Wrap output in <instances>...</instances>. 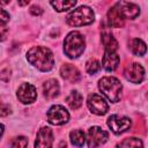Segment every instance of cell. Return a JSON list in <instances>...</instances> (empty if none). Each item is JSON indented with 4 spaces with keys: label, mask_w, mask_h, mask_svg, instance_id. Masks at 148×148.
Returning a JSON list of instances; mask_svg holds the SVG:
<instances>
[{
    "label": "cell",
    "mask_w": 148,
    "mask_h": 148,
    "mask_svg": "<svg viewBox=\"0 0 148 148\" xmlns=\"http://www.w3.org/2000/svg\"><path fill=\"white\" fill-rule=\"evenodd\" d=\"M101 40L104 45V51L116 52L118 50V42L110 31H103L101 35Z\"/></svg>",
    "instance_id": "cell-17"
},
{
    "label": "cell",
    "mask_w": 148,
    "mask_h": 148,
    "mask_svg": "<svg viewBox=\"0 0 148 148\" xmlns=\"http://www.w3.org/2000/svg\"><path fill=\"white\" fill-rule=\"evenodd\" d=\"M28 146V139L23 135L15 136L10 141V148H25Z\"/></svg>",
    "instance_id": "cell-24"
},
{
    "label": "cell",
    "mask_w": 148,
    "mask_h": 148,
    "mask_svg": "<svg viewBox=\"0 0 148 148\" xmlns=\"http://www.w3.org/2000/svg\"><path fill=\"white\" fill-rule=\"evenodd\" d=\"M50 5L57 10V12H66L71 8H73L75 5H76V1L75 0H72V1H67V0H56V1H51Z\"/></svg>",
    "instance_id": "cell-22"
},
{
    "label": "cell",
    "mask_w": 148,
    "mask_h": 148,
    "mask_svg": "<svg viewBox=\"0 0 148 148\" xmlns=\"http://www.w3.org/2000/svg\"><path fill=\"white\" fill-rule=\"evenodd\" d=\"M16 96L18 98V101L23 104H31L36 101L37 98V91L35 86H32L31 83L24 82L22 83L16 91Z\"/></svg>",
    "instance_id": "cell-10"
},
{
    "label": "cell",
    "mask_w": 148,
    "mask_h": 148,
    "mask_svg": "<svg viewBox=\"0 0 148 148\" xmlns=\"http://www.w3.org/2000/svg\"><path fill=\"white\" fill-rule=\"evenodd\" d=\"M106 124L111 132L114 134H121L126 131H128L132 126V120L128 117L119 116V114H112L108 118Z\"/></svg>",
    "instance_id": "cell-7"
},
{
    "label": "cell",
    "mask_w": 148,
    "mask_h": 148,
    "mask_svg": "<svg viewBox=\"0 0 148 148\" xmlns=\"http://www.w3.org/2000/svg\"><path fill=\"white\" fill-rule=\"evenodd\" d=\"M130 49L135 56H139V57L145 56V53L147 52V45L140 38H133L130 43Z\"/></svg>",
    "instance_id": "cell-19"
},
{
    "label": "cell",
    "mask_w": 148,
    "mask_h": 148,
    "mask_svg": "<svg viewBox=\"0 0 148 148\" xmlns=\"http://www.w3.org/2000/svg\"><path fill=\"white\" fill-rule=\"evenodd\" d=\"M116 148H143V143L139 138L131 136L124 139L120 143L117 145Z\"/></svg>",
    "instance_id": "cell-21"
},
{
    "label": "cell",
    "mask_w": 148,
    "mask_h": 148,
    "mask_svg": "<svg viewBox=\"0 0 148 148\" xmlns=\"http://www.w3.org/2000/svg\"><path fill=\"white\" fill-rule=\"evenodd\" d=\"M29 1H18V5L20 6H24V5H28Z\"/></svg>",
    "instance_id": "cell-29"
},
{
    "label": "cell",
    "mask_w": 148,
    "mask_h": 148,
    "mask_svg": "<svg viewBox=\"0 0 148 148\" xmlns=\"http://www.w3.org/2000/svg\"><path fill=\"white\" fill-rule=\"evenodd\" d=\"M98 89L109 101L117 103L120 99L123 86L120 81L114 76H103L98 81Z\"/></svg>",
    "instance_id": "cell-3"
},
{
    "label": "cell",
    "mask_w": 148,
    "mask_h": 148,
    "mask_svg": "<svg viewBox=\"0 0 148 148\" xmlns=\"http://www.w3.org/2000/svg\"><path fill=\"white\" fill-rule=\"evenodd\" d=\"M60 75L62 76V79H65L66 81H68L71 83H75L81 79L80 71L75 66H73L71 64H65V65L61 66Z\"/></svg>",
    "instance_id": "cell-13"
},
{
    "label": "cell",
    "mask_w": 148,
    "mask_h": 148,
    "mask_svg": "<svg viewBox=\"0 0 148 148\" xmlns=\"http://www.w3.org/2000/svg\"><path fill=\"white\" fill-rule=\"evenodd\" d=\"M86 47V40L81 32L71 31L64 40V52L71 59L79 58Z\"/></svg>",
    "instance_id": "cell-2"
},
{
    "label": "cell",
    "mask_w": 148,
    "mask_h": 148,
    "mask_svg": "<svg viewBox=\"0 0 148 148\" xmlns=\"http://www.w3.org/2000/svg\"><path fill=\"white\" fill-rule=\"evenodd\" d=\"M9 113H12V109L8 105L2 104V106H1V117H5V116H7Z\"/></svg>",
    "instance_id": "cell-27"
},
{
    "label": "cell",
    "mask_w": 148,
    "mask_h": 148,
    "mask_svg": "<svg viewBox=\"0 0 148 148\" xmlns=\"http://www.w3.org/2000/svg\"><path fill=\"white\" fill-rule=\"evenodd\" d=\"M147 97H148V94H147Z\"/></svg>",
    "instance_id": "cell-30"
},
{
    "label": "cell",
    "mask_w": 148,
    "mask_h": 148,
    "mask_svg": "<svg viewBox=\"0 0 148 148\" xmlns=\"http://www.w3.org/2000/svg\"><path fill=\"white\" fill-rule=\"evenodd\" d=\"M27 60L37 69L49 72L53 68L54 57L50 49L45 46H34L27 52Z\"/></svg>",
    "instance_id": "cell-1"
},
{
    "label": "cell",
    "mask_w": 148,
    "mask_h": 148,
    "mask_svg": "<svg viewBox=\"0 0 148 148\" xmlns=\"http://www.w3.org/2000/svg\"><path fill=\"white\" fill-rule=\"evenodd\" d=\"M95 20L94 10L88 6H80L76 9L72 10L67 17L66 22L71 27H83L91 24Z\"/></svg>",
    "instance_id": "cell-4"
},
{
    "label": "cell",
    "mask_w": 148,
    "mask_h": 148,
    "mask_svg": "<svg viewBox=\"0 0 148 148\" xmlns=\"http://www.w3.org/2000/svg\"><path fill=\"white\" fill-rule=\"evenodd\" d=\"M43 92H44L45 98H47V99L56 98L60 92L59 82L56 79H50V80L45 81L43 84Z\"/></svg>",
    "instance_id": "cell-16"
},
{
    "label": "cell",
    "mask_w": 148,
    "mask_h": 148,
    "mask_svg": "<svg viewBox=\"0 0 148 148\" xmlns=\"http://www.w3.org/2000/svg\"><path fill=\"white\" fill-rule=\"evenodd\" d=\"M116 8L119 10V13L123 15L125 20H134L140 14V7L133 2L127 1H118L114 3Z\"/></svg>",
    "instance_id": "cell-11"
},
{
    "label": "cell",
    "mask_w": 148,
    "mask_h": 148,
    "mask_svg": "<svg viewBox=\"0 0 148 148\" xmlns=\"http://www.w3.org/2000/svg\"><path fill=\"white\" fill-rule=\"evenodd\" d=\"M69 139H71V142L73 146L75 147H83L87 138H86V134L83 133V131L81 130H74L69 133Z\"/></svg>",
    "instance_id": "cell-20"
},
{
    "label": "cell",
    "mask_w": 148,
    "mask_h": 148,
    "mask_svg": "<svg viewBox=\"0 0 148 148\" xmlns=\"http://www.w3.org/2000/svg\"><path fill=\"white\" fill-rule=\"evenodd\" d=\"M87 105L88 109L90 110L91 113L97 114V116H103L109 111V104L105 101L104 97H102L98 94H92L89 95L87 99Z\"/></svg>",
    "instance_id": "cell-8"
},
{
    "label": "cell",
    "mask_w": 148,
    "mask_h": 148,
    "mask_svg": "<svg viewBox=\"0 0 148 148\" xmlns=\"http://www.w3.org/2000/svg\"><path fill=\"white\" fill-rule=\"evenodd\" d=\"M82 102H83V97L77 90H72L69 95L66 97V103L72 110H77L82 105Z\"/></svg>",
    "instance_id": "cell-18"
},
{
    "label": "cell",
    "mask_w": 148,
    "mask_h": 148,
    "mask_svg": "<svg viewBox=\"0 0 148 148\" xmlns=\"http://www.w3.org/2000/svg\"><path fill=\"white\" fill-rule=\"evenodd\" d=\"M106 17H108V24L112 28H121L125 24V18L116 8L114 5L108 10Z\"/></svg>",
    "instance_id": "cell-15"
},
{
    "label": "cell",
    "mask_w": 148,
    "mask_h": 148,
    "mask_svg": "<svg viewBox=\"0 0 148 148\" xmlns=\"http://www.w3.org/2000/svg\"><path fill=\"white\" fill-rule=\"evenodd\" d=\"M99 69H101V62L97 59L91 58V59H89L87 61V64H86V71H87V73H89V74L92 75V74H96Z\"/></svg>",
    "instance_id": "cell-23"
},
{
    "label": "cell",
    "mask_w": 148,
    "mask_h": 148,
    "mask_svg": "<svg viewBox=\"0 0 148 148\" xmlns=\"http://www.w3.org/2000/svg\"><path fill=\"white\" fill-rule=\"evenodd\" d=\"M124 76L132 83H141L145 79V69L138 62L128 64L124 69Z\"/></svg>",
    "instance_id": "cell-9"
},
{
    "label": "cell",
    "mask_w": 148,
    "mask_h": 148,
    "mask_svg": "<svg viewBox=\"0 0 148 148\" xmlns=\"http://www.w3.org/2000/svg\"><path fill=\"white\" fill-rule=\"evenodd\" d=\"M119 56L117 52H111V51H104V56L102 58V67L108 71V72H113L117 69L119 65Z\"/></svg>",
    "instance_id": "cell-14"
},
{
    "label": "cell",
    "mask_w": 148,
    "mask_h": 148,
    "mask_svg": "<svg viewBox=\"0 0 148 148\" xmlns=\"http://www.w3.org/2000/svg\"><path fill=\"white\" fill-rule=\"evenodd\" d=\"M46 118L51 125L59 126V125L66 124L69 120V112L65 109V106L56 104L49 109L46 113Z\"/></svg>",
    "instance_id": "cell-5"
},
{
    "label": "cell",
    "mask_w": 148,
    "mask_h": 148,
    "mask_svg": "<svg viewBox=\"0 0 148 148\" xmlns=\"http://www.w3.org/2000/svg\"><path fill=\"white\" fill-rule=\"evenodd\" d=\"M9 18H10L9 14H8L5 9H1V10H0V23H1V25H2V27H3V25L9 21Z\"/></svg>",
    "instance_id": "cell-25"
},
{
    "label": "cell",
    "mask_w": 148,
    "mask_h": 148,
    "mask_svg": "<svg viewBox=\"0 0 148 148\" xmlns=\"http://www.w3.org/2000/svg\"><path fill=\"white\" fill-rule=\"evenodd\" d=\"M6 32H7V29L5 27H1V40H5L6 38Z\"/></svg>",
    "instance_id": "cell-28"
},
{
    "label": "cell",
    "mask_w": 148,
    "mask_h": 148,
    "mask_svg": "<svg viewBox=\"0 0 148 148\" xmlns=\"http://www.w3.org/2000/svg\"><path fill=\"white\" fill-rule=\"evenodd\" d=\"M53 132L50 127H42L35 140V148H52Z\"/></svg>",
    "instance_id": "cell-12"
},
{
    "label": "cell",
    "mask_w": 148,
    "mask_h": 148,
    "mask_svg": "<svg viewBox=\"0 0 148 148\" xmlns=\"http://www.w3.org/2000/svg\"><path fill=\"white\" fill-rule=\"evenodd\" d=\"M30 13L34 15V16H39L43 14V9L39 7V6H31L30 7Z\"/></svg>",
    "instance_id": "cell-26"
},
{
    "label": "cell",
    "mask_w": 148,
    "mask_h": 148,
    "mask_svg": "<svg viewBox=\"0 0 148 148\" xmlns=\"http://www.w3.org/2000/svg\"><path fill=\"white\" fill-rule=\"evenodd\" d=\"M109 139V133L99 126H92L87 133V145L89 148H98Z\"/></svg>",
    "instance_id": "cell-6"
}]
</instances>
